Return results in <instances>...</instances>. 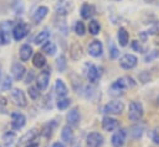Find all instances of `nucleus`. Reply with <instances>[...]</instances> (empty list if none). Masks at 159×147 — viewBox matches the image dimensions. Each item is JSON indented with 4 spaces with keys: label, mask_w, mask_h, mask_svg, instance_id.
<instances>
[{
    "label": "nucleus",
    "mask_w": 159,
    "mask_h": 147,
    "mask_svg": "<svg viewBox=\"0 0 159 147\" xmlns=\"http://www.w3.org/2000/svg\"><path fill=\"white\" fill-rule=\"evenodd\" d=\"M25 147H39V145H37V143H29V145L25 146Z\"/></svg>",
    "instance_id": "a18cd8bd"
},
{
    "label": "nucleus",
    "mask_w": 159,
    "mask_h": 147,
    "mask_svg": "<svg viewBox=\"0 0 159 147\" xmlns=\"http://www.w3.org/2000/svg\"><path fill=\"white\" fill-rule=\"evenodd\" d=\"M66 65H67V63H66L65 56H60V57L56 59V67H57V69H58L60 72H63V70L66 69Z\"/></svg>",
    "instance_id": "473e14b6"
},
{
    "label": "nucleus",
    "mask_w": 159,
    "mask_h": 147,
    "mask_svg": "<svg viewBox=\"0 0 159 147\" xmlns=\"http://www.w3.org/2000/svg\"><path fill=\"white\" fill-rule=\"evenodd\" d=\"M152 141L159 146V127H155L152 132Z\"/></svg>",
    "instance_id": "79ce46f5"
},
{
    "label": "nucleus",
    "mask_w": 159,
    "mask_h": 147,
    "mask_svg": "<svg viewBox=\"0 0 159 147\" xmlns=\"http://www.w3.org/2000/svg\"><path fill=\"white\" fill-rule=\"evenodd\" d=\"M42 52L47 56H53L56 52H57V47L53 42H46L43 46H42Z\"/></svg>",
    "instance_id": "a878e982"
},
{
    "label": "nucleus",
    "mask_w": 159,
    "mask_h": 147,
    "mask_svg": "<svg viewBox=\"0 0 159 147\" xmlns=\"http://www.w3.org/2000/svg\"><path fill=\"white\" fill-rule=\"evenodd\" d=\"M32 53H34V51H32V47L30 44H22L20 47V51H19V57H20L21 61L26 62V61L30 59Z\"/></svg>",
    "instance_id": "6ab92c4d"
},
{
    "label": "nucleus",
    "mask_w": 159,
    "mask_h": 147,
    "mask_svg": "<svg viewBox=\"0 0 159 147\" xmlns=\"http://www.w3.org/2000/svg\"><path fill=\"white\" fill-rule=\"evenodd\" d=\"M11 99H12L14 104L17 105V106H20V107H25L27 105L25 93L21 89H19V88L11 89Z\"/></svg>",
    "instance_id": "0eeeda50"
},
{
    "label": "nucleus",
    "mask_w": 159,
    "mask_h": 147,
    "mask_svg": "<svg viewBox=\"0 0 159 147\" xmlns=\"http://www.w3.org/2000/svg\"><path fill=\"white\" fill-rule=\"evenodd\" d=\"M12 21H5L0 26V43L7 44L10 42V30L12 27Z\"/></svg>",
    "instance_id": "6e6552de"
},
{
    "label": "nucleus",
    "mask_w": 159,
    "mask_h": 147,
    "mask_svg": "<svg viewBox=\"0 0 159 147\" xmlns=\"http://www.w3.org/2000/svg\"><path fill=\"white\" fill-rule=\"evenodd\" d=\"M61 137H62V141H65L66 143H72V142H73L75 135H73L72 127H71L70 125H66V126L62 128V132H61Z\"/></svg>",
    "instance_id": "412c9836"
},
{
    "label": "nucleus",
    "mask_w": 159,
    "mask_h": 147,
    "mask_svg": "<svg viewBox=\"0 0 159 147\" xmlns=\"http://www.w3.org/2000/svg\"><path fill=\"white\" fill-rule=\"evenodd\" d=\"M0 75H1V70H0Z\"/></svg>",
    "instance_id": "49530a36"
},
{
    "label": "nucleus",
    "mask_w": 159,
    "mask_h": 147,
    "mask_svg": "<svg viewBox=\"0 0 159 147\" xmlns=\"http://www.w3.org/2000/svg\"><path fill=\"white\" fill-rule=\"evenodd\" d=\"M11 73H12V77H14L15 80H21L25 77L26 68L20 63H14L12 68H11Z\"/></svg>",
    "instance_id": "2eb2a0df"
},
{
    "label": "nucleus",
    "mask_w": 159,
    "mask_h": 147,
    "mask_svg": "<svg viewBox=\"0 0 159 147\" xmlns=\"http://www.w3.org/2000/svg\"><path fill=\"white\" fill-rule=\"evenodd\" d=\"M93 15V7L89 4H83L81 7V16L82 19H89Z\"/></svg>",
    "instance_id": "c85d7f7f"
},
{
    "label": "nucleus",
    "mask_w": 159,
    "mask_h": 147,
    "mask_svg": "<svg viewBox=\"0 0 159 147\" xmlns=\"http://www.w3.org/2000/svg\"><path fill=\"white\" fill-rule=\"evenodd\" d=\"M32 64L36 67V68H42L46 65V58L43 56V53H35L34 57H32Z\"/></svg>",
    "instance_id": "b1692460"
},
{
    "label": "nucleus",
    "mask_w": 159,
    "mask_h": 147,
    "mask_svg": "<svg viewBox=\"0 0 159 147\" xmlns=\"http://www.w3.org/2000/svg\"><path fill=\"white\" fill-rule=\"evenodd\" d=\"M55 91H56V95H57L58 98H65V96L67 95L68 89H67V86H66V84H65L63 80L57 79V80L55 82Z\"/></svg>",
    "instance_id": "a211bd4d"
},
{
    "label": "nucleus",
    "mask_w": 159,
    "mask_h": 147,
    "mask_svg": "<svg viewBox=\"0 0 159 147\" xmlns=\"http://www.w3.org/2000/svg\"><path fill=\"white\" fill-rule=\"evenodd\" d=\"M29 32V28L26 26V23L24 22H19L16 23L14 27H12V36H14V40L15 41H21Z\"/></svg>",
    "instance_id": "9d476101"
},
{
    "label": "nucleus",
    "mask_w": 159,
    "mask_h": 147,
    "mask_svg": "<svg viewBox=\"0 0 159 147\" xmlns=\"http://www.w3.org/2000/svg\"><path fill=\"white\" fill-rule=\"evenodd\" d=\"M47 14H48V9H47L46 6H39V7L35 10L34 15H32V21H34L35 23H40V22L47 16Z\"/></svg>",
    "instance_id": "dca6fc26"
},
{
    "label": "nucleus",
    "mask_w": 159,
    "mask_h": 147,
    "mask_svg": "<svg viewBox=\"0 0 159 147\" xmlns=\"http://www.w3.org/2000/svg\"><path fill=\"white\" fill-rule=\"evenodd\" d=\"M157 57H159V51H152V52H149V53L144 57V61L148 63V62H152L153 59H155Z\"/></svg>",
    "instance_id": "a19ab883"
},
{
    "label": "nucleus",
    "mask_w": 159,
    "mask_h": 147,
    "mask_svg": "<svg viewBox=\"0 0 159 147\" xmlns=\"http://www.w3.org/2000/svg\"><path fill=\"white\" fill-rule=\"evenodd\" d=\"M71 7H72L71 1H60L56 5V12H57V15L63 16V15H66L71 10Z\"/></svg>",
    "instance_id": "4be33fe9"
},
{
    "label": "nucleus",
    "mask_w": 159,
    "mask_h": 147,
    "mask_svg": "<svg viewBox=\"0 0 159 147\" xmlns=\"http://www.w3.org/2000/svg\"><path fill=\"white\" fill-rule=\"evenodd\" d=\"M119 126V122L118 120H116L114 117H111V116H104L102 119V128L107 132H112L114 130H117Z\"/></svg>",
    "instance_id": "ddd939ff"
},
{
    "label": "nucleus",
    "mask_w": 159,
    "mask_h": 147,
    "mask_svg": "<svg viewBox=\"0 0 159 147\" xmlns=\"http://www.w3.org/2000/svg\"><path fill=\"white\" fill-rule=\"evenodd\" d=\"M34 77H35V74H34V70H30V72H27V77L25 78V83H26V84H30V83L34 80Z\"/></svg>",
    "instance_id": "37998d69"
},
{
    "label": "nucleus",
    "mask_w": 159,
    "mask_h": 147,
    "mask_svg": "<svg viewBox=\"0 0 159 147\" xmlns=\"http://www.w3.org/2000/svg\"><path fill=\"white\" fill-rule=\"evenodd\" d=\"M118 42H119V44L122 46V47H125L127 44H128V40H129V35H128V32H127V30L124 28V27H120L119 30H118Z\"/></svg>",
    "instance_id": "5701e85b"
},
{
    "label": "nucleus",
    "mask_w": 159,
    "mask_h": 147,
    "mask_svg": "<svg viewBox=\"0 0 159 147\" xmlns=\"http://www.w3.org/2000/svg\"><path fill=\"white\" fill-rule=\"evenodd\" d=\"M70 104H71V100L67 99V98H58V100H57V107L60 110L67 109L70 106Z\"/></svg>",
    "instance_id": "2f4dec72"
},
{
    "label": "nucleus",
    "mask_w": 159,
    "mask_h": 147,
    "mask_svg": "<svg viewBox=\"0 0 159 147\" xmlns=\"http://www.w3.org/2000/svg\"><path fill=\"white\" fill-rule=\"evenodd\" d=\"M135 85V82L133 80V78L130 77H123V78H119L117 79L116 82L112 83L108 93L112 95V96H120L124 94L125 89L129 86H134Z\"/></svg>",
    "instance_id": "f257e3e1"
},
{
    "label": "nucleus",
    "mask_w": 159,
    "mask_h": 147,
    "mask_svg": "<svg viewBox=\"0 0 159 147\" xmlns=\"http://www.w3.org/2000/svg\"><path fill=\"white\" fill-rule=\"evenodd\" d=\"M109 56H111V58H112V59H116V58L119 56L118 48L114 46V43H113V42H111V43H109Z\"/></svg>",
    "instance_id": "e433bc0d"
},
{
    "label": "nucleus",
    "mask_w": 159,
    "mask_h": 147,
    "mask_svg": "<svg viewBox=\"0 0 159 147\" xmlns=\"http://www.w3.org/2000/svg\"><path fill=\"white\" fill-rule=\"evenodd\" d=\"M26 124V117L22 112H19V111H15L11 114V127L12 130L17 131V130H21Z\"/></svg>",
    "instance_id": "1a4fd4ad"
},
{
    "label": "nucleus",
    "mask_w": 159,
    "mask_h": 147,
    "mask_svg": "<svg viewBox=\"0 0 159 147\" xmlns=\"http://www.w3.org/2000/svg\"><path fill=\"white\" fill-rule=\"evenodd\" d=\"M51 147H63V145H62V143H60V142H55Z\"/></svg>",
    "instance_id": "c03bdc74"
},
{
    "label": "nucleus",
    "mask_w": 159,
    "mask_h": 147,
    "mask_svg": "<svg viewBox=\"0 0 159 147\" xmlns=\"http://www.w3.org/2000/svg\"><path fill=\"white\" fill-rule=\"evenodd\" d=\"M125 138H127V132H125V130L120 128L113 133V136L111 138V143L113 147H123L125 143Z\"/></svg>",
    "instance_id": "f8f14e48"
},
{
    "label": "nucleus",
    "mask_w": 159,
    "mask_h": 147,
    "mask_svg": "<svg viewBox=\"0 0 159 147\" xmlns=\"http://www.w3.org/2000/svg\"><path fill=\"white\" fill-rule=\"evenodd\" d=\"M83 56V48L78 42H73L71 44V57L75 61H78Z\"/></svg>",
    "instance_id": "aec40b11"
},
{
    "label": "nucleus",
    "mask_w": 159,
    "mask_h": 147,
    "mask_svg": "<svg viewBox=\"0 0 159 147\" xmlns=\"http://www.w3.org/2000/svg\"><path fill=\"white\" fill-rule=\"evenodd\" d=\"M158 103H159V98H158Z\"/></svg>",
    "instance_id": "de8ad7c7"
},
{
    "label": "nucleus",
    "mask_w": 159,
    "mask_h": 147,
    "mask_svg": "<svg viewBox=\"0 0 159 147\" xmlns=\"http://www.w3.org/2000/svg\"><path fill=\"white\" fill-rule=\"evenodd\" d=\"M12 9L15 10L16 14H22L24 11V4L21 0H15V2L12 4Z\"/></svg>",
    "instance_id": "58836bf2"
},
{
    "label": "nucleus",
    "mask_w": 159,
    "mask_h": 147,
    "mask_svg": "<svg viewBox=\"0 0 159 147\" xmlns=\"http://www.w3.org/2000/svg\"><path fill=\"white\" fill-rule=\"evenodd\" d=\"M132 48H133L134 51H137V52H140V53H143V52L145 51V48L142 46L140 41H137V40L132 42Z\"/></svg>",
    "instance_id": "ea45409f"
},
{
    "label": "nucleus",
    "mask_w": 159,
    "mask_h": 147,
    "mask_svg": "<svg viewBox=\"0 0 159 147\" xmlns=\"http://www.w3.org/2000/svg\"><path fill=\"white\" fill-rule=\"evenodd\" d=\"M123 110H124V104L119 100L109 101L103 106V112L109 114V115H119L122 114Z\"/></svg>",
    "instance_id": "7ed1b4c3"
},
{
    "label": "nucleus",
    "mask_w": 159,
    "mask_h": 147,
    "mask_svg": "<svg viewBox=\"0 0 159 147\" xmlns=\"http://www.w3.org/2000/svg\"><path fill=\"white\" fill-rule=\"evenodd\" d=\"M15 140H16V135H15L12 131H7V132H5L4 136H2V141H4V143L7 145V146L11 145V143H14Z\"/></svg>",
    "instance_id": "c756f323"
},
{
    "label": "nucleus",
    "mask_w": 159,
    "mask_h": 147,
    "mask_svg": "<svg viewBox=\"0 0 159 147\" xmlns=\"http://www.w3.org/2000/svg\"><path fill=\"white\" fill-rule=\"evenodd\" d=\"M88 31H89V33L93 35V36L98 35L99 31H101V25H99V22H98L97 20H91L89 23H88Z\"/></svg>",
    "instance_id": "cd10ccee"
},
{
    "label": "nucleus",
    "mask_w": 159,
    "mask_h": 147,
    "mask_svg": "<svg viewBox=\"0 0 159 147\" xmlns=\"http://www.w3.org/2000/svg\"><path fill=\"white\" fill-rule=\"evenodd\" d=\"M75 32L78 36H83L86 33V27H84V23L82 21H77L76 22V25H75Z\"/></svg>",
    "instance_id": "f704fd0d"
},
{
    "label": "nucleus",
    "mask_w": 159,
    "mask_h": 147,
    "mask_svg": "<svg viewBox=\"0 0 159 147\" xmlns=\"http://www.w3.org/2000/svg\"><path fill=\"white\" fill-rule=\"evenodd\" d=\"M56 126V122H48L47 125H45L43 130H42V135L46 137V138H50L52 136V131Z\"/></svg>",
    "instance_id": "7c9ffc66"
},
{
    "label": "nucleus",
    "mask_w": 159,
    "mask_h": 147,
    "mask_svg": "<svg viewBox=\"0 0 159 147\" xmlns=\"http://www.w3.org/2000/svg\"><path fill=\"white\" fill-rule=\"evenodd\" d=\"M88 147H102L104 143V137L99 132H89L86 137Z\"/></svg>",
    "instance_id": "423d86ee"
},
{
    "label": "nucleus",
    "mask_w": 159,
    "mask_h": 147,
    "mask_svg": "<svg viewBox=\"0 0 159 147\" xmlns=\"http://www.w3.org/2000/svg\"><path fill=\"white\" fill-rule=\"evenodd\" d=\"M86 77H87L89 83L96 84L98 82V79H99V70H98V68L94 64H92V63H87L86 64Z\"/></svg>",
    "instance_id": "9b49d317"
},
{
    "label": "nucleus",
    "mask_w": 159,
    "mask_h": 147,
    "mask_svg": "<svg viewBox=\"0 0 159 147\" xmlns=\"http://www.w3.org/2000/svg\"><path fill=\"white\" fill-rule=\"evenodd\" d=\"M67 122L70 126H77L80 124V111L78 107H72L67 114Z\"/></svg>",
    "instance_id": "f3484780"
},
{
    "label": "nucleus",
    "mask_w": 159,
    "mask_h": 147,
    "mask_svg": "<svg viewBox=\"0 0 159 147\" xmlns=\"http://www.w3.org/2000/svg\"><path fill=\"white\" fill-rule=\"evenodd\" d=\"M88 53L92 57H99L103 53V44L101 41L94 40L88 44Z\"/></svg>",
    "instance_id": "4468645a"
},
{
    "label": "nucleus",
    "mask_w": 159,
    "mask_h": 147,
    "mask_svg": "<svg viewBox=\"0 0 159 147\" xmlns=\"http://www.w3.org/2000/svg\"><path fill=\"white\" fill-rule=\"evenodd\" d=\"M50 77H51V72L50 68L43 69L42 72H40V74L36 78V86L40 91H43L47 89L48 86V82H50Z\"/></svg>",
    "instance_id": "20e7f679"
},
{
    "label": "nucleus",
    "mask_w": 159,
    "mask_h": 147,
    "mask_svg": "<svg viewBox=\"0 0 159 147\" xmlns=\"http://www.w3.org/2000/svg\"><path fill=\"white\" fill-rule=\"evenodd\" d=\"M11 84H12V82H11V78H10L9 75H6V77L4 78V80L1 82L0 89H1V90H9V89L11 88Z\"/></svg>",
    "instance_id": "c9c22d12"
},
{
    "label": "nucleus",
    "mask_w": 159,
    "mask_h": 147,
    "mask_svg": "<svg viewBox=\"0 0 159 147\" xmlns=\"http://www.w3.org/2000/svg\"><path fill=\"white\" fill-rule=\"evenodd\" d=\"M48 38H50V32L46 31V30H43V31L39 32V33L35 36V38H34V43H35V44H42V43L47 42Z\"/></svg>",
    "instance_id": "393cba45"
},
{
    "label": "nucleus",
    "mask_w": 159,
    "mask_h": 147,
    "mask_svg": "<svg viewBox=\"0 0 159 147\" xmlns=\"http://www.w3.org/2000/svg\"><path fill=\"white\" fill-rule=\"evenodd\" d=\"M27 91H29L30 98H31V99H34V100H36V99L40 96V90L37 89V86H30Z\"/></svg>",
    "instance_id": "4c0bfd02"
},
{
    "label": "nucleus",
    "mask_w": 159,
    "mask_h": 147,
    "mask_svg": "<svg viewBox=\"0 0 159 147\" xmlns=\"http://www.w3.org/2000/svg\"><path fill=\"white\" fill-rule=\"evenodd\" d=\"M36 136H37L36 130H31V131H29L25 136H22V137L20 138V143H24V142H26V141H32Z\"/></svg>",
    "instance_id": "72a5a7b5"
},
{
    "label": "nucleus",
    "mask_w": 159,
    "mask_h": 147,
    "mask_svg": "<svg viewBox=\"0 0 159 147\" xmlns=\"http://www.w3.org/2000/svg\"><path fill=\"white\" fill-rule=\"evenodd\" d=\"M137 63H138V58H137L134 54L127 53V54H124V56H122V57L119 58V65H120L123 69H127V70L133 69V68L137 65Z\"/></svg>",
    "instance_id": "39448f33"
},
{
    "label": "nucleus",
    "mask_w": 159,
    "mask_h": 147,
    "mask_svg": "<svg viewBox=\"0 0 159 147\" xmlns=\"http://www.w3.org/2000/svg\"><path fill=\"white\" fill-rule=\"evenodd\" d=\"M143 132H144V126L140 124H137V125H134V126H132V128H130V133H132V137L134 138V140H138V138H140L142 137V135H143Z\"/></svg>",
    "instance_id": "bb28decb"
},
{
    "label": "nucleus",
    "mask_w": 159,
    "mask_h": 147,
    "mask_svg": "<svg viewBox=\"0 0 159 147\" xmlns=\"http://www.w3.org/2000/svg\"><path fill=\"white\" fill-rule=\"evenodd\" d=\"M144 114L143 105L139 101H132L128 107V117L130 121H139L142 120Z\"/></svg>",
    "instance_id": "f03ea898"
}]
</instances>
